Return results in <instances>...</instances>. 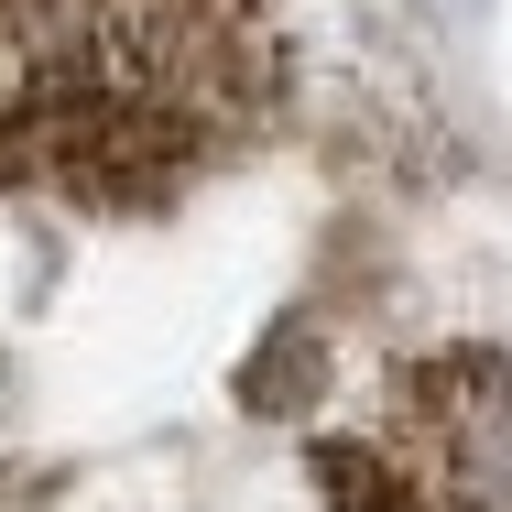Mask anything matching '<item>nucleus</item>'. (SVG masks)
<instances>
[{
  "label": "nucleus",
  "mask_w": 512,
  "mask_h": 512,
  "mask_svg": "<svg viewBox=\"0 0 512 512\" xmlns=\"http://www.w3.org/2000/svg\"><path fill=\"white\" fill-rule=\"evenodd\" d=\"M273 88L262 0H0V186L164 197L251 142Z\"/></svg>",
  "instance_id": "f257e3e1"
}]
</instances>
